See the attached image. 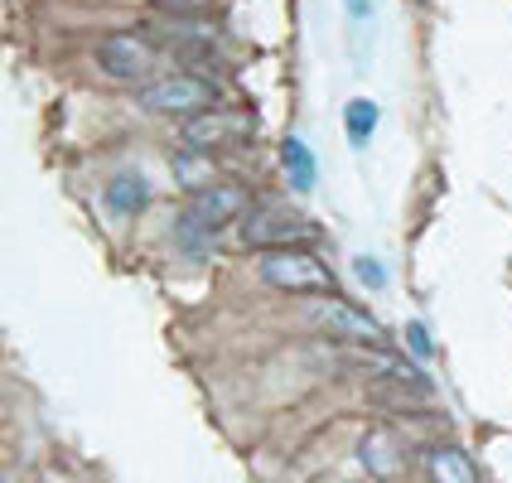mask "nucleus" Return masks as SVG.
<instances>
[{"label":"nucleus","instance_id":"nucleus-20","mask_svg":"<svg viewBox=\"0 0 512 483\" xmlns=\"http://www.w3.org/2000/svg\"><path fill=\"white\" fill-rule=\"evenodd\" d=\"M343 10H348V20H353V25H363V20L372 15V0H343Z\"/></svg>","mask_w":512,"mask_h":483},{"label":"nucleus","instance_id":"nucleus-12","mask_svg":"<svg viewBox=\"0 0 512 483\" xmlns=\"http://www.w3.org/2000/svg\"><path fill=\"white\" fill-rule=\"evenodd\" d=\"M170 170L179 179V189H189V194H203V189H213L218 184V170H213V155H203V150H174L170 155Z\"/></svg>","mask_w":512,"mask_h":483},{"label":"nucleus","instance_id":"nucleus-5","mask_svg":"<svg viewBox=\"0 0 512 483\" xmlns=\"http://www.w3.org/2000/svg\"><path fill=\"white\" fill-rule=\"evenodd\" d=\"M150 44H160L165 54H174L184 63V73L189 68H199V63H213V58L223 54V44H218V34L199 20H179V25H150Z\"/></svg>","mask_w":512,"mask_h":483},{"label":"nucleus","instance_id":"nucleus-19","mask_svg":"<svg viewBox=\"0 0 512 483\" xmlns=\"http://www.w3.org/2000/svg\"><path fill=\"white\" fill-rule=\"evenodd\" d=\"M406 348H411V353H416L421 363H430L435 343H430V334H426V324H421V319H411V324H406Z\"/></svg>","mask_w":512,"mask_h":483},{"label":"nucleus","instance_id":"nucleus-8","mask_svg":"<svg viewBox=\"0 0 512 483\" xmlns=\"http://www.w3.org/2000/svg\"><path fill=\"white\" fill-rule=\"evenodd\" d=\"M247 208H252V194H247L242 184H228V179L189 199V213H194L208 232L228 228V223H242V218H247Z\"/></svg>","mask_w":512,"mask_h":483},{"label":"nucleus","instance_id":"nucleus-6","mask_svg":"<svg viewBox=\"0 0 512 483\" xmlns=\"http://www.w3.org/2000/svg\"><path fill=\"white\" fill-rule=\"evenodd\" d=\"M252 136V121L242 112H232V107H213V112H199L184 121V131H179V145H189V150H203V155H213L218 145H237Z\"/></svg>","mask_w":512,"mask_h":483},{"label":"nucleus","instance_id":"nucleus-11","mask_svg":"<svg viewBox=\"0 0 512 483\" xmlns=\"http://www.w3.org/2000/svg\"><path fill=\"white\" fill-rule=\"evenodd\" d=\"M426 474H430V483H479L474 459L464 455L459 445H430L426 450Z\"/></svg>","mask_w":512,"mask_h":483},{"label":"nucleus","instance_id":"nucleus-14","mask_svg":"<svg viewBox=\"0 0 512 483\" xmlns=\"http://www.w3.org/2000/svg\"><path fill=\"white\" fill-rule=\"evenodd\" d=\"M377 116H382V107L368 102V97H353V102L343 107V126H348V145H353V150H368L372 131H377Z\"/></svg>","mask_w":512,"mask_h":483},{"label":"nucleus","instance_id":"nucleus-13","mask_svg":"<svg viewBox=\"0 0 512 483\" xmlns=\"http://www.w3.org/2000/svg\"><path fill=\"white\" fill-rule=\"evenodd\" d=\"M281 165H285L290 184H295L300 194H310L314 184H319V165H314L310 145L300 141V136H285V145H281Z\"/></svg>","mask_w":512,"mask_h":483},{"label":"nucleus","instance_id":"nucleus-16","mask_svg":"<svg viewBox=\"0 0 512 483\" xmlns=\"http://www.w3.org/2000/svg\"><path fill=\"white\" fill-rule=\"evenodd\" d=\"M174 223H179V228H174V242H179V247H184L189 256H199L203 247H208V237H213V232L203 228V223L194 218V213H189V208H184V213H179Z\"/></svg>","mask_w":512,"mask_h":483},{"label":"nucleus","instance_id":"nucleus-10","mask_svg":"<svg viewBox=\"0 0 512 483\" xmlns=\"http://www.w3.org/2000/svg\"><path fill=\"white\" fill-rule=\"evenodd\" d=\"M150 179H145L141 170H116L112 179H107V208H112L116 218H136V213H145L150 208Z\"/></svg>","mask_w":512,"mask_h":483},{"label":"nucleus","instance_id":"nucleus-15","mask_svg":"<svg viewBox=\"0 0 512 483\" xmlns=\"http://www.w3.org/2000/svg\"><path fill=\"white\" fill-rule=\"evenodd\" d=\"M358 368L382 372V377H392L401 387H426V372L411 368V363H401V358H392V353H358Z\"/></svg>","mask_w":512,"mask_h":483},{"label":"nucleus","instance_id":"nucleus-7","mask_svg":"<svg viewBox=\"0 0 512 483\" xmlns=\"http://www.w3.org/2000/svg\"><path fill=\"white\" fill-rule=\"evenodd\" d=\"M310 319L329 334V339H343V343H358V348H372V343H382V324H377V314L358 310V305H348V300H319L310 310Z\"/></svg>","mask_w":512,"mask_h":483},{"label":"nucleus","instance_id":"nucleus-3","mask_svg":"<svg viewBox=\"0 0 512 483\" xmlns=\"http://www.w3.org/2000/svg\"><path fill=\"white\" fill-rule=\"evenodd\" d=\"M319 228H314L305 213L281 208V203H252L247 218H242V242L256 252H276V247H310Z\"/></svg>","mask_w":512,"mask_h":483},{"label":"nucleus","instance_id":"nucleus-18","mask_svg":"<svg viewBox=\"0 0 512 483\" xmlns=\"http://www.w3.org/2000/svg\"><path fill=\"white\" fill-rule=\"evenodd\" d=\"M165 15H179V20H199V15H208L218 0H155Z\"/></svg>","mask_w":512,"mask_h":483},{"label":"nucleus","instance_id":"nucleus-2","mask_svg":"<svg viewBox=\"0 0 512 483\" xmlns=\"http://www.w3.org/2000/svg\"><path fill=\"white\" fill-rule=\"evenodd\" d=\"M136 107H141V112H155V116L189 121V116L218 107V83H208L199 73H165V78H155V83H145L141 92H136Z\"/></svg>","mask_w":512,"mask_h":483},{"label":"nucleus","instance_id":"nucleus-17","mask_svg":"<svg viewBox=\"0 0 512 483\" xmlns=\"http://www.w3.org/2000/svg\"><path fill=\"white\" fill-rule=\"evenodd\" d=\"M353 276L368 285V290H382V285L392 281V276H387V266H382L377 256H353Z\"/></svg>","mask_w":512,"mask_h":483},{"label":"nucleus","instance_id":"nucleus-1","mask_svg":"<svg viewBox=\"0 0 512 483\" xmlns=\"http://www.w3.org/2000/svg\"><path fill=\"white\" fill-rule=\"evenodd\" d=\"M256 271L271 290L285 295H334V276L329 266L314 256V247H276V252L256 256Z\"/></svg>","mask_w":512,"mask_h":483},{"label":"nucleus","instance_id":"nucleus-4","mask_svg":"<svg viewBox=\"0 0 512 483\" xmlns=\"http://www.w3.org/2000/svg\"><path fill=\"white\" fill-rule=\"evenodd\" d=\"M97 68H102V78H112V83L145 87L150 68H155V44L141 39V34H107V39L97 44Z\"/></svg>","mask_w":512,"mask_h":483},{"label":"nucleus","instance_id":"nucleus-9","mask_svg":"<svg viewBox=\"0 0 512 483\" xmlns=\"http://www.w3.org/2000/svg\"><path fill=\"white\" fill-rule=\"evenodd\" d=\"M358 455H363V469L377 474V479H397L401 469H406V445L397 440V430H372V435H363Z\"/></svg>","mask_w":512,"mask_h":483}]
</instances>
